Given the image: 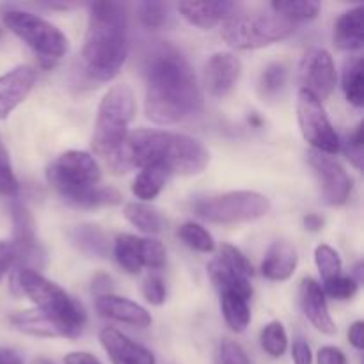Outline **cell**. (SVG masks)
Instances as JSON below:
<instances>
[{
  "mask_svg": "<svg viewBox=\"0 0 364 364\" xmlns=\"http://www.w3.org/2000/svg\"><path fill=\"white\" fill-rule=\"evenodd\" d=\"M295 25L281 18L279 14L265 13H237L223 23V39L237 50H255L274 45L290 38Z\"/></svg>",
  "mask_w": 364,
  "mask_h": 364,
  "instance_id": "obj_8",
  "label": "cell"
},
{
  "mask_svg": "<svg viewBox=\"0 0 364 364\" xmlns=\"http://www.w3.org/2000/svg\"><path fill=\"white\" fill-rule=\"evenodd\" d=\"M178 237L183 242L185 245H188L191 249L198 252H205V255H212L215 251V242L213 237L208 233V230L201 226L198 223H185L181 224L180 230H178Z\"/></svg>",
  "mask_w": 364,
  "mask_h": 364,
  "instance_id": "obj_30",
  "label": "cell"
},
{
  "mask_svg": "<svg viewBox=\"0 0 364 364\" xmlns=\"http://www.w3.org/2000/svg\"><path fill=\"white\" fill-rule=\"evenodd\" d=\"M166 247L155 238H142V263L151 270H160L166 267Z\"/></svg>",
  "mask_w": 364,
  "mask_h": 364,
  "instance_id": "obj_37",
  "label": "cell"
},
{
  "mask_svg": "<svg viewBox=\"0 0 364 364\" xmlns=\"http://www.w3.org/2000/svg\"><path fill=\"white\" fill-rule=\"evenodd\" d=\"M38 73L28 64H20L0 77V119L9 117L36 84Z\"/></svg>",
  "mask_w": 364,
  "mask_h": 364,
  "instance_id": "obj_15",
  "label": "cell"
},
{
  "mask_svg": "<svg viewBox=\"0 0 364 364\" xmlns=\"http://www.w3.org/2000/svg\"><path fill=\"white\" fill-rule=\"evenodd\" d=\"M301 306L306 318L313 323L316 331L333 336L336 333V323L329 313L327 299L323 295L322 287L311 277H306L301 283Z\"/></svg>",
  "mask_w": 364,
  "mask_h": 364,
  "instance_id": "obj_19",
  "label": "cell"
},
{
  "mask_svg": "<svg viewBox=\"0 0 364 364\" xmlns=\"http://www.w3.org/2000/svg\"><path fill=\"white\" fill-rule=\"evenodd\" d=\"M11 281H13L11 287L27 295L34 302L36 309L66 323L77 333H84L85 320H87L84 308L80 302L70 297L59 284L52 283L38 270L31 269H14Z\"/></svg>",
  "mask_w": 364,
  "mask_h": 364,
  "instance_id": "obj_6",
  "label": "cell"
},
{
  "mask_svg": "<svg viewBox=\"0 0 364 364\" xmlns=\"http://www.w3.org/2000/svg\"><path fill=\"white\" fill-rule=\"evenodd\" d=\"M320 2L316 0H276L270 4V11L279 14L290 23L315 20L320 13Z\"/></svg>",
  "mask_w": 364,
  "mask_h": 364,
  "instance_id": "obj_27",
  "label": "cell"
},
{
  "mask_svg": "<svg viewBox=\"0 0 364 364\" xmlns=\"http://www.w3.org/2000/svg\"><path fill=\"white\" fill-rule=\"evenodd\" d=\"M364 7L355 6L345 11L334 23L333 39L334 45L345 52H355L361 50L364 45V28H363Z\"/></svg>",
  "mask_w": 364,
  "mask_h": 364,
  "instance_id": "obj_22",
  "label": "cell"
},
{
  "mask_svg": "<svg viewBox=\"0 0 364 364\" xmlns=\"http://www.w3.org/2000/svg\"><path fill=\"white\" fill-rule=\"evenodd\" d=\"M297 263L299 256L294 245L284 240L274 242L262 262V274L270 281H287L294 276Z\"/></svg>",
  "mask_w": 364,
  "mask_h": 364,
  "instance_id": "obj_21",
  "label": "cell"
},
{
  "mask_svg": "<svg viewBox=\"0 0 364 364\" xmlns=\"http://www.w3.org/2000/svg\"><path fill=\"white\" fill-rule=\"evenodd\" d=\"M291 359L295 364H313V354L309 345L304 340H295L294 347H291Z\"/></svg>",
  "mask_w": 364,
  "mask_h": 364,
  "instance_id": "obj_43",
  "label": "cell"
},
{
  "mask_svg": "<svg viewBox=\"0 0 364 364\" xmlns=\"http://www.w3.org/2000/svg\"><path fill=\"white\" fill-rule=\"evenodd\" d=\"M196 215L212 224L252 223L270 212L267 196L255 191H231L196 201Z\"/></svg>",
  "mask_w": 364,
  "mask_h": 364,
  "instance_id": "obj_9",
  "label": "cell"
},
{
  "mask_svg": "<svg viewBox=\"0 0 364 364\" xmlns=\"http://www.w3.org/2000/svg\"><path fill=\"white\" fill-rule=\"evenodd\" d=\"M46 180L57 194L77 208L116 206L123 201L119 191L102 187V171L95 156L80 149H70L57 156L46 169Z\"/></svg>",
  "mask_w": 364,
  "mask_h": 364,
  "instance_id": "obj_4",
  "label": "cell"
},
{
  "mask_svg": "<svg viewBox=\"0 0 364 364\" xmlns=\"http://www.w3.org/2000/svg\"><path fill=\"white\" fill-rule=\"evenodd\" d=\"M18 192H20V183H18V178L11 166L9 151L0 137V196L13 199L16 198Z\"/></svg>",
  "mask_w": 364,
  "mask_h": 364,
  "instance_id": "obj_35",
  "label": "cell"
},
{
  "mask_svg": "<svg viewBox=\"0 0 364 364\" xmlns=\"http://www.w3.org/2000/svg\"><path fill=\"white\" fill-rule=\"evenodd\" d=\"M242 75V63L235 53L217 52L206 60L203 70V84L213 98H224L238 84Z\"/></svg>",
  "mask_w": 364,
  "mask_h": 364,
  "instance_id": "obj_14",
  "label": "cell"
},
{
  "mask_svg": "<svg viewBox=\"0 0 364 364\" xmlns=\"http://www.w3.org/2000/svg\"><path fill=\"white\" fill-rule=\"evenodd\" d=\"M64 364H102L89 352H71L64 358Z\"/></svg>",
  "mask_w": 364,
  "mask_h": 364,
  "instance_id": "obj_46",
  "label": "cell"
},
{
  "mask_svg": "<svg viewBox=\"0 0 364 364\" xmlns=\"http://www.w3.org/2000/svg\"><path fill=\"white\" fill-rule=\"evenodd\" d=\"M169 173L164 167L159 166H148L142 167L141 173L135 176L134 183H132V192L141 201H151L156 196L162 192L166 187V181Z\"/></svg>",
  "mask_w": 364,
  "mask_h": 364,
  "instance_id": "obj_26",
  "label": "cell"
},
{
  "mask_svg": "<svg viewBox=\"0 0 364 364\" xmlns=\"http://www.w3.org/2000/svg\"><path fill=\"white\" fill-rule=\"evenodd\" d=\"M0 364H23V359L14 348H0Z\"/></svg>",
  "mask_w": 364,
  "mask_h": 364,
  "instance_id": "obj_47",
  "label": "cell"
},
{
  "mask_svg": "<svg viewBox=\"0 0 364 364\" xmlns=\"http://www.w3.org/2000/svg\"><path fill=\"white\" fill-rule=\"evenodd\" d=\"M124 217L132 226L137 228L139 231L146 235H159L162 231V217L151 206L144 203H128L124 205Z\"/></svg>",
  "mask_w": 364,
  "mask_h": 364,
  "instance_id": "obj_29",
  "label": "cell"
},
{
  "mask_svg": "<svg viewBox=\"0 0 364 364\" xmlns=\"http://www.w3.org/2000/svg\"><path fill=\"white\" fill-rule=\"evenodd\" d=\"M9 323L20 333L36 338H78L80 333L59 322L53 316L31 309V311H18L9 315Z\"/></svg>",
  "mask_w": 364,
  "mask_h": 364,
  "instance_id": "obj_17",
  "label": "cell"
},
{
  "mask_svg": "<svg viewBox=\"0 0 364 364\" xmlns=\"http://www.w3.org/2000/svg\"><path fill=\"white\" fill-rule=\"evenodd\" d=\"M169 6L164 2H141L137 4V20L148 31H160L169 21Z\"/></svg>",
  "mask_w": 364,
  "mask_h": 364,
  "instance_id": "obj_32",
  "label": "cell"
},
{
  "mask_svg": "<svg viewBox=\"0 0 364 364\" xmlns=\"http://www.w3.org/2000/svg\"><path fill=\"white\" fill-rule=\"evenodd\" d=\"M178 11L191 25L199 28H213L215 25L224 23L240 11V6L235 2H180Z\"/></svg>",
  "mask_w": 364,
  "mask_h": 364,
  "instance_id": "obj_20",
  "label": "cell"
},
{
  "mask_svg": "<svg viewBox=\"0 0 364 364\" xmlns=\"http://www.w3.org/2000/svg\"><path fill=\"white\" fill-rule=\"evenodd\" d=\"M114 258L128 274H139L144 269L142 263V238L135 235H117L114 242Z\"/></svg>",
  "mask_w": 364,
  "mask_h": 364,
  "instance_id": "obj_25",
  "label": "cell"
},
{
  "mask_svg": "<svg viewBox=\"0 0 364 364\" xmlns=\"http://www.w3.org/2000/svg\"><path fill=\"white\" fill-rule=\"evenodd\" d=\"M16 265L18 247L14 245V242H0V281L11 269H16Z\"/></svg>",
  "mask_w": 364,
  "mask_h": 364,
  "instance_id": "obj_41",
  "label": "cell"
},
{
  "mask_svg": "<svg viewBox=\"0 0 364 364\" xmlns=\"http://www.w3.org/2000/svg\"><path fill=\"white\" fill-rule=\"evenodd\" d=\"M301 80L308 92L316 100H327L336 87V66L333 55L323 48H315L304 57L301 66Z\"/></svg>",
  "mask_w": 364,
  "mask_h": 364,
  "instance_id": "obj_13",
  "label": "cell"
},
{
  "mask_svg": "<svg viewBox=\"0 0 364 364\" xmlns=\"http://www.w3.org/2000/svg\"><path fill=\"white\" fill-rule=\"evenodd\" d=\"M297 117L302 135L306 142H309L313 151L326 153V155H336L340 151V137L331 124L322 102L306 89L299 91Z\"/></svg>",
  "mask_w": 364,
  "mask_h": 364,
  "instance_id": "obj_10",
  "label": "cell"
},
{
  "mask_svg": "<svg viewBox=\"0 0 364 364\" xmlns=\"http://www.w3.org/2000/svg\"><path fill=\"white\" fill-rule=\"evenodd\" d=\"M358 287L359 283L354 276H345V274H341V276L323 283L322 291L323 295H327L331 299H336V301H348V299H352L355 295Z\"/></svg>",
  "mask_w": 364,
  "mask_h": 364,
  "instance_id": "obj_36",
  "label": "cell"
},
{
  "mask_svg": "<svg viewBox=\"0 0 364 364\" xmlns=\"http://www.w3.org/2000/svg\"><path fill=\"white\" fill-rule=\"evenodd\" d=\"M323 217L318 215V213H308V215L302 219V224L308 231H320L323 228Z\"/></svg>",
  "mask_w": 364,
  "mask_h": 364,
  "instance_id": "obj_48",
  "label": "cell"
},
{
  "mask_svg": "<svg viewBox=\"0 0 364 364\" xmlns=\"http://www.w3.org/2000/svg\"><path fill=\"white\" fill-rule=\"evenodd\" d=\"M249 123H251V127H255V128H259L263 124V121H262V117L258 116V114H252L251 117H249Z\"/></svg>",
  "mask_w": 364,
  "mask_h": 364,
  "instance_id": "obj_49",
  "label": "cell"
},
{
  "mask_svg": "<svg viewBox=\"0 0 364 364\" xmlns=\"http://www.w3.org/2000/svg\"><path fill=\"white\" fill-rule=\"evenodd\" d=\"M142 295H144V299L149 304L162 306L167 297L166 283L162 281V277L149 276L148 279L144 281V284H142Z\"/></svg>",
  "mask_w": 364,
  "mask_h": 364,
  "instance_id": "obj_39",
  "label": "cell"
},
{
  "mask_svg": "<svg viewBox=\"0 0 364 364\" xmlns=\"http://www.w3.org/2000/svg\"><path fill=\"white\" fill-rule=\"evenodd\" d=\"M128 57V14L119 2H92L82 48L84 75L92 82L114 80Z\"/></svg>",
  "mask_w": 364,
  "mask_h": 364,
  "instance_id": "obj_3",
  "label": "cell"
},
{
  "mask_svg": "<svg viewBox=\"0 0 364 364\" xmlns=\"http://www.w3.org/2000/svg\"><path fill=\"white\" fill-rule=\"evenodd\" d=\"M71 242L80 252L95 258H105L109 256L110 245L107 235L95 224H80L73 228L70 233Z\"/></svg>",
  "mask_w": 364,
  "mask_h": 364,
  "instance_id": "obj_24",
  "label": "cell"
},
{
  "mask_svg": "<svg viewBox=\"0 0 364 364\" xmlns=\"http://www.w3.org/2000/svg\"><path fill=\"white\" fill-rule=\"evenodd\" d=\"M308 162L318 181L323 201L329 206H343L352 191V181L343 166L331 155L313 149L308 153Z\"/></svg>",
  "mask_w": 364,
  "mask_h": 364,
  "instance_id": "obj_12",
  "label": "cell"
},
{
  "mask_svg": "<svg viewBox=\"0 0 364 364\" xmlns=\"http://www.w3.org/2000/svg\"><path fill=\"white\" fill-rule=\"evenodd\" d=\"M259 343L262 348L270 358H281L288 348V334L281 322L267 323L259 334Z\"/></svg>",
  "mask_w": 364,
  "mask_h": 364,
  "instance_id": "obj_33",
  "label": "cell"
},
{
  "mask_svg": "<svg viewBox=\"0 0 364 364\" xmlns=\"http://www.w3.org/2000/svg\"><path fill=\"white\" fill-rule=\"evenodd\" d=\"M363 144H364V135H363V123H359L355 127V130L352 132L350 137L347 142V156L352 162V166L355 169H363Z\"/></svg>",
  "mask_w": 364,
  "mask_h": 364,
  "instance_id": "obj_40",
  "label": "cell"
},
{
  "mask_svg": "<svg viewBox=\"0 0 364 364\" xmlns=\"http://www.w3.org/2000/svg\"><path fill=\"white\" fill-rule=\"evenodd\" d=\"M206 270L219 294L238 291L245 297H252V265L235 245H220L219 255L208 263Z\"/></svg>",
  "mask_w": 364,
  "mask_h": 364,
  "instance_id": "obj_11",
  "label": "cell"
},
{
  "mask_svg": "<svg viewBox=\"0 0 364 364\" xmlns=\"http://www.w3.org/2000/svg\"><path fill=\"white\" fill-rule=\"evenodd\" d=\"M219 352L223 364H255L247 355V352L240 345L235 343L233 340H223Z\"/></svg>",
  "mask_w": 364,
  "mask_h": 364,
  "instance_id": "obj_38",
  "label": "cell"
},
{
  "mask_svg": "<svg viewBox=\"0 0 364 364\" xmlns=\"http://www.w3.org/2000/svg\"><path fill=\"white\" fill-rule=\"evenodd\" d=\"M2 34H4V32H2V28H0V38H2Z\"/></svg>",
  "mask_w": 364,
  "mask_h": 364,
  "instance_id": "obj_50",
  "label": "cell"
},
{
  "mask_svg": "<svg viewBox=\"0 0 364 364\" xmlns=\"http://www.w3.org/2000/svg\"><path fill=\"white\" fill-rule=\"evenodd\" d=\"M315 263L318 269L320 276H322L323 283L334 279V277L341 276L343 269H341V258L331 245L322 244L316 247L315 251Z\"/></svg>",
  "mask_w": 364,
  "mask_h": 364,
  "instance_id": "obj_34",
  "label": "cell"
},
{
  "mask_svg": "<svg viewBox=\"0 0 364 364\" xmlns=\"http://www.w3.org/2000/svg\"><path fill=\"white\" fill-rule=\"evenodd\" d=\"M148 119L156 124H176L203 110V92L187 57L171 45H160L146 59Z\"/></svg>",
  "mask_w": 364,
  "mask_h": 364,
  "instance_id": "obj_1",
  "label": "cell"
},
{
  "mask_svg": "<svg viewBox=\"0 0 364 364\" xmlns=\"http://www.w3.org/2000/svg\"><path fill=\"white\" fill-rule=\"evenodd\" d=\"M95 308L103 318L114 320V322L127 323V326L139 327V329H146L151 326V315L148 313V309L130 299L119 297V295L109 294L96 297Z\"/></svg>",
  "mask_w": 364,
  "mask_h": 364,
  "instance_id": "obj_18",
  "label": "cell"
},
{
  "mask_svg": "<svg viewBox=\"0 0 364 364\" xmlns=\"http://www.w3.org/2000/svg\"><path fill=\"white\" fill-rule=\"evenodd\" d=\"M220 295V309L224 320L235 333H244L251 323V297L238 294V291H223Z\"/></svg>",
  "mask_w": 364,
  "mask_h": 364,
  "instance_id": "obj_23",
  "label": "cell"
},
{
  "mask_svg": "<svg viewBox=\"0 0 364 364\" xmlns=\"http://www.w3.org/2000/svg\"><path fill=\"white\" fill-rule=\"evenodd\" d=\"M135 110L137 105L130 85L117 84L103 96L98 107L91 144L92 151L105 162H110L127 141Z\"/></svg>",
  "mask_w": 364,
  "mask_h": 364,
  "instance_id": "obj_5",
  "label": "cell"
},
{
  "mask_svg": "<svg viewBox=\"0 0 364 364\" xmlns=\"http://www.w3.org/2000/svg\"><path fill=\"white\" fill-rule=\"evenodd\" d=\"M0 18L4 27L20 38L36 53L43 66H53L66 55L70 48L68 38L39 14L18 7H6L0 13Z\"/></svg>",
  "mask_w": 364,
  "mask_h": 364,
  "instance_id": "obj_7",
  "label": "cell"
},
{
  "mask_svg": "<svg viewBox=\"0 0 364 364\" xmlns=\"http://www.w3.org/2000/svg\"><path fill=\"white\" fill-rule=\"evenodd\" d=\"M318 364H347V355L336 347H322L316 355Z\"/></svg>",
  "mask_w": 364,
  "mask_h": 364,
  "instance_id": "obj_42",
  "label": "cell"
},
{
  "mask_svg": "<svg viewBox=\"0 0 364 364\" xmlns=\"http://www.w3.org/2000/svg\"><path fill=\"white\" fill-rule=\"evenodd\" d=\"M288 82V68L283 63H270L259 75V92L263 98H276Z\"/></svg>",
  "mask_w": 364,
  "mask_h": 364,
  "instance_id": "obj_31",
  "label": "cell"
},
{
  "mask_svg": "<svg viewBox=\"0 0 364 364\" xmlns=\"http://www.w3.org/2000/svg\"><path fill=\"white\" fill-rule=\"evenodd\" d=\"M348 341H350V345L354 348H358V350H363L364 347V323L361 320H358V322H354L350 326V329H348Z\"/></svg>",
  "mask_w": 364,
  "mask_h": 364,
  "instance_id": "obj_44",
  "label": "cell"
},
{
  "mask_svg": "<svg viewBox=\"0 0 364 364\" xmlns=\"http://www.w3.org/2000/svg\"><path fill=\"white\" fill-rule=\"evenodd\" d=\"M100 343L112 364H156L151 350L114 327H105L100 333Z\"/></svg>",
  "mask_w": 364,
  "mask_h": 364,
  "instance_id": "obj_16",
  "label": "cell"
},
{
  "mask_svg": "<svg viewBox=\"0 0 364 364\" xmlns=\"http://www.w3.org/2000/svg\"><path fill=\"white\" fill-rule=\"evenodd\" d=\"M363 57L355 55L347 59L343 66V92L347 102L354 107L364 105V77H363Z\"/></svg>",
  "mask_w": 364,
  "mask_h": 364,
  "instance_id": "obj_28",
  "label": "cell"
},
{
  "mask_svg": "<svg viewBox=\"0 0 364 364\" xmlns=\"http://www.w3.org/2000/svg\"><path fill=\"white\" fill-rule=\"evenodd\" d=\"M112 290V279L107 274H98V276L92 279V291L96 294V297H102V295H109Z\"/></svg>",
  "mask_w": 364,
  "mask_h": 364,
  "instance_id": "obj_45",
  "label": "cell"
},
{
  "mask_svg": "<svg viewBox=\"0 0 364 364\" xmlns=\"http://www.w3.org/2000/svg\"><path fill=\"white\" fill-rule=\"evenodd\" d=\"M210 162V153L196 139L166 130L130 132L119 153L107 166L114 174L142 169L148 166L164 167L169 174L194 176L203 173Z\"/></svg>",
  "mask_w": 364,
  "mask_h": 364,
  "instance_id": "obj_2",
  "label": "cell"
}]
</instances>
